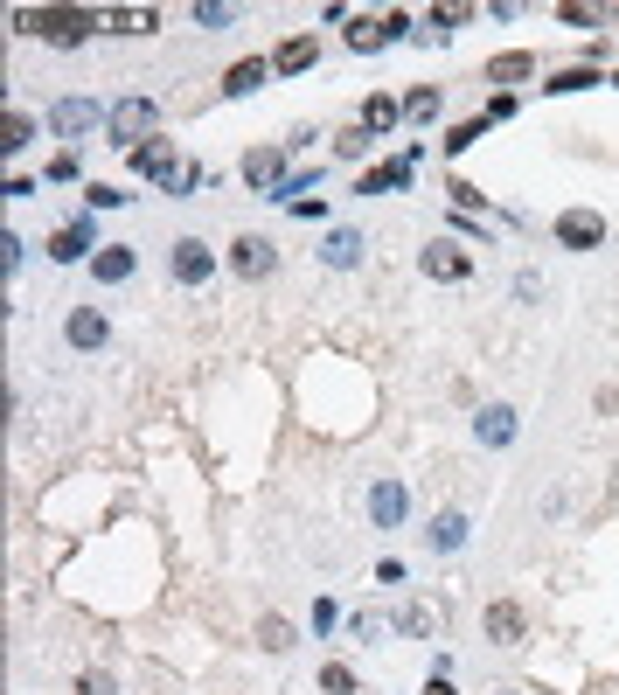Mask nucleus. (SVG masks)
Wrapping results in <instances>:
<instances>
[{"mask_svg":"<svg viewBox=\"0 0 619 695\" xmlns=\"http://www.w3.org/2000/svg\"><path fill=\"white\" fill-rule=\"evenodd\" d=\"M14 28H21V35H42V42H56V49H77L91 28H105V14H98V7H21Z\"/></svg>","mask_w":619,"mask_h":695,"instance_id":"nucleus-1","label":"nucleus"},{"mask_svg":"<svg viewBox=\"0 0 619 695\" xmlns=\"http://www.w3.org/2000/svg\"><path fill=\"white\" fill-rule=\"evenodd\" d=\"M154 126H160V112H154V98H119L112 112H105V133H112V146H147L154 139Z\"/></svg>","mask_w":619,"mask_h":695,"instance_id":"nucleus-2","label":"nucleus"},{"mask_svg":"<svg viewBox=\"0 0 619 695\" xmlns=\"http://www.w3.org/2000/svg\"><path fill=\"white\" fill-rule=\"evenodd\" d=\"M418 265H425V278H446V285H460V278L473 272V258H466V244H453V237H432Z\"/></svg>","mask_w":619,"mask_h":695,"instance_id":"nucleus-3","label":"nucleus"},{"mask_svg":"<svg viewBox=\"0 0 619 695\" xmlns=\"http://www.w3.org/2000/svg\"><path fill=\"white\" fill-rule=\"evenodd\" d=\"M167 265H174L181 285H202V278L216 272V251H209L202 237H174V258H167Z\"/></svg>","mask_w":619,"mask_h":695,"instance_id":"nucleus-4","label":"nucleus"},{"mask_svg":"<svg viewBox=\"0 0 619 695\" xmlns=\"http://www.w3.org/2000/svg\"><path fill=\"white\" fill-rule=\"evenodd\" d=\"M522 633H529V612H522L515 598H494V605H487V640H494V647H522Z\"/></svg>","mask_w":619,"mask_h":695,"instance_id":"nucleus-5","label":"nucleus"},{"mask_svg":"<svg viewBox=\"0 0 619 695\" xmlns=\"http://www.w3.org/2000/svg\"><path fill=\"white\" fill-rule=\"evenodd\" d=\"M599 237H606V223H599L592 209H564V216H557V244H571V251H599Z\"/></svg>","mask_w":619,"mask_h":695,"instance_id":"nucleus-6","label":"nucleus"},{"mask_svg":"<svg viewBox=\"0 0 619 695\" xmlns=\"http://www.w3.org/2000/svg\"><path fill=\"white\" fill-rule=\"evenodd\" d=\"M91 244H98V230H91V223L77 216V223H63V230L49 237V258H56V265H77V258L91 251Z\"/></svg>","mask_w":619,"mask_h":695,"instance_id":"nucleus-7","label":"nucleus"},{"mask_svg":"<svg viewBox=\"0 0 619 695\" xmlns=\"http://www.w3.org/2000/svg\"><path fill=\"white\" fill-rule=\"evenodd\" d=\"M49 126H56L63 139H77V133L98 126V105H91V98H63V105H49Z\"/></svg>","mask_w":619,"mask_h":695,"instance_id":"nucleus-8","label":"nucleus"},{"mask_svg":"<svg viewBox=\"0 0 619 695\" xmlns=\"http://www.w3.org/2000/svg\"><path fill=\"white\" fill-rule=\"evenodd\" d=\"M230 265H237L244 278H265L272 265H279V251H272L265 237H237V244H230Z\"/></svg>","mask_w":619,"mask_h":695,"instance_id":"nucleus-9","label":"nucleus"},{"mask_svg":"<svg viewBox=\"0 0 619 695\" xmlns=\"http://www.w3.org/2000/svg\"><path fill=\"white\" fill-rule=\"evenodd\" d=\"M91 272H98V285H126L133 278V244H98L91 251Z\"/></svg>","mask_w":619,"mask_h":695,"instance_id":"nucleus-10","label":"nucleus"},{"mask_svg":"<svg viewBox=\"0 0 619 695\" xmlns=\"http://www.w3.org/2000/svg\"><path fill=\"white\" fill-rule=\"evenodd\" d=\"M244 181H251V188H279V181H286V153H279V146L244 153Z\"/></svg>","mask_w":619,"mask_h":695,"instance_id":"nucleus-11","label":"nucleus"},{"mask_svg":"<svg viewBox=\"0 0 619 695\" xmlns=\"http://www.w3.org/2000/svg\"><path fill=\"white\" fill-rule=\"evenodd\" d=\"M63 334H70V348H105V334H112V327H105V313H98V306H77V313L63 320Z\"/></svg>","mask_w":619,"mask_h":695,"instance_id":"nucleus-12","label":"nucleus"},{"mask_svg":"<svg viewBox=\"0 0 619 695\" xmlns=\"http://www.w3.org/2000/svg\"><path fill=\"white\" fill-rule=\"evenodd\" d=\"M126 160H133V174H147V181H167V167H174L181 153H174L167 139H147V146H133Z\"/></svg>","mask_w":619,"mask_h":695,"instance_id":"nucleus-13","label":"nucleus"},{"mask_svg":"<svg viewBox=\"0 0 619 695\" xmlns=\"http://www.w3.org/2000/svg\"><path fill=\"white\" fill-rule=\"evenodd\" d=\"M265 77H272V63H265V56H244V63H230V70H223V91H230V98H251Z\"/></svg>","mask_w":619,"mask_h":695,"instance_id":"nucleus-14","label":"nucleus"},{"mask_svg":"<svg viewBox=\"0 0 619 695\" xmlns=\"http://www.w3.org/2000/svg\"><path fill=\"white\" fill-rule=\"evenodd\" d=\"M404 501H411V494H404L397 480H376V494H369V515H376V529H397V522H404Z\"/></svg>","mask_w":619,"mask_h":695,"instance_id":"nucleus-15","label":"nucleus"},{"mask_svg":"<svg viewBox=\"0 0 619 695\" xmlns=\"http://www.w3.org/2000/svg\"><path fill=\"white\" fill-rule=\"evenodd\" d=\"M313 56H320V42H313V35H293V42H279L272 70H279V77H300V70H313Z\"/></svg>","mask_w":619,"mask_h":695,"instance_id":"nucleus-16","label":"nucleus"},{"mask_svg":"<svg viewBox=\"0 0 619 695\" xmlns=\"http://www.w3.org/2000/svg\"><path fill=\"white\" fill-rule=\"evenodd\" d=\"M473 438H480V445H508V438H515V411H508V404H487V411L473 417Z\"/></svg>","mask_w":619,"mask_h":695,"instance_id":"nucleus-17","label":"nucleus"},{"mask_svg":"<svg viewBox=\"0 0 619 695\" xmlns=\"http://www.w3.org/2000/svg\"><path fill=\"white\" fill-rule=\"evenodd\" d=\"M105 28L112 35H147V28H160L154 7H105Z\"/></svg>","mask_w":619,"mask_h":695,"instance_id":"nucleus-18","label":"nucleus"},{"mask_svg":"<svg viewBox=\"0 0 619 695\" xmlns=\"http://www.w3.org/2000/svg\"><path fill=\"white\" fill-rule=\"evenodd\" d=\"M529 70H536V56H529V49H508V56L487 63V84H522Z\"/></svg>","mask_w":619,"mask_h":695,"instance_id":"nucleus-19","label":"nucleus"},{"mask_svg":"<svg viewBox=\"0 0 619 695\" xmlns=\"http://www.w3.org/2000/svg\"><path fill=\"white\" fill-rule=\"evenodd\" d=\"M397 119H404V98H383V91H376V98L362 105V126H369V133H390Z\"/></svg>","mask_w":619,"mask_h":695,"instance_id":"nucleus-20","label":"nucleus"},{"mask_svg":"<svg viewBox=\"0 0 619 695\" xmlns=\"http://www.w3.org/2000/svg\"><path fill=\"white\" fill-rule=\"evenodd\" d=\"M320 258H327V265H334V272H348V265H355V258H362V237H355V230H334V237H327V244H320Z\"/></svg>","mask_w":619,"mask_h":695,"instance_id":"nucleus-21","label":"nucleus"},{"mask_svg":"<svg viewBox=\"0 0 619 695\" xmlns=\"http://www.w3.org/2000/svg\"><path fill=\"white\" fill-rule=\"evenodd\" d=\"M202 181H209V174H202V160H174V167H167V181H160V188H167V195H195V188H202Z\"/></svg>","mask_w":619,"mask_h":695,"instance_id":"nucleus-22","label":"nucleus"},{"mask_svg":"<svg viewBox=\"0 0 619 695\" xmlns=\"http://www.w3.org/2000/svg\"><path fill=\"white\" fill-rule=\"evenodd\" d=\"M404 181H411V160H390V167L362 174V195H383V188H404Z\"/></svg>","mask_w":619,"mask_h":695,"instance_id":"nucleus-23","label":"nucleus"},{"mask_svg":"<svg viewBox=\"0 0 619 695\" xmlns=\"http://www.w3.org/2000/svg\"><path fill=\"white\" fill-rule=\"evenodd\" d=\"M425 536H432V550H460V543H466V515H439Z\"/></svg>","mask_w":619,"mask_h":695,"instance_id":"nucleus-24","label":"nucleus"},{"mask_svg":"<svg viewBox=\"0 0 619 695\" xmlns=\"http://www.w3.org/2000/svg\"><path fill=\"white\" fill-rule=\"evenodd\" d=\"M592 84H599V70H592V63H578V70H557L543 91H557V98H564V91H592Z\"/></svg>","mask_w":619,"mask_h":695,"instance_id":"nucleus-25","label":"nucleus"},{"mask_svg":"<svg viewBox=\"0 0 619 695\" xmlns=\"http://www.w3.org/2000/svg\"><path fill=\"white\" fill-rule=\"evenodd\" d=\"M404 119H418V126H425V119H439V91H432V84L404 91Z\"/></svg>","mask_w":619,"mask_h":695,"instance_id":"nucleus-26","label":"nucleus"},{"mask_svg":"<svg viewBox=\"0 0 619 695\" xmlns=\"http://www.w3.org/2000/svg\"><path fill=\"white\" fill-rule=\"evenodd\" d=\"M369 146H376V133H369V126H348V133H334V153H341V160H362Z\"/></svg>","mask_w":619,"mask_h":695,"instance_id":"nucleus-27","label":"nucleus"},{"mask_svg":"<svg viewBox=\"0 0 619 695\" xmlns=\"http://www.w3.org/2000/svg\"><path fill=\"white\" fill-rule=\"evenodd\" d=\"M397 626H404V633H439V605H404Z\"/></svg>","mask_w":619,"mask_h":695,"instance_id":"nucleus-28","label":"nucleus"},{"mask_svg":"<svg viewBox=\"0 0 619 695\" xmlns=\"http://www.w3.org/2000/svg\"><path fill=\"white\" fill-rule=\"evenodd\" d=\"M0 146H7V153H21V146H28V139H35V119H28V112H7V126H0Z\"/></svg>","mask_w":619,"mask_h":695,"instance_id":"nucleus-29","label":"nucleus"},{"mask_svg":"<svg viewBox=\"0 0 619 695\" xmlns=\"http://www.w3.org/2000/svg\"><path fill=\"white\" fill-rule=\"evenodd\" d=\"M84 202H91V209H126L133 195H119L112 181H91V188H84Z\"/></svg>","mask_w":619,"mask_h":695,"instance_id":"nucleus-30","label":"nucleus"},{"mask_svg":"<svg viewBox=\"0 0 619 695\" xmlns=\"http://www.w3.org/2000/svg\"><path fill=\"white\" fill-rule=\"evenodd\" d=\"M466 14H473V7H432V21H425V35H453V28H460Z\"/></svg>","mask_w":619,"mask_h":695,"instance_id":"nucleus-31","label":"nucleus"},{"mask_svg":"<svg viewBox=\"0 0 619 695\" xmlns=\"http://www.w3.org/2000/svg\"><path fill=\"white\" fill-rule=\"evenodd\" d=\"M320 689L327 695H355V675H348L341 661H327V668H320Z\"/></svg>","mask_w":619,"mask_h":695,"instance_id":"nucleus-32","label":"nucleus"},{"mask_svg":"<svg viewBox=\"0 0 619 695\" xmlns=\"http://www.w3.org/2000/svg\"><path fill=\"white\" fill-rule=\"evenodd\" d=\"M348 49H383V28L376 21H348Z\"/></svg>","mask_w":619,"mask_h":695,"instance_id":"nucleus-33","label":"nucleus"},{"mask_svg":"<svg viewBox=\"0 0 619 695\" xmlns=\"http://www.w3.org/2000/svg\"><path fill=\"white\" fill-rule=\"evenodd\" d=\"M480 133H487V119H466V126H453V133H446V153H466Z\"/></svg>","mask_w":619,"mask_h":695,"instance_id":"nucleus-34","label":"nucleus"},{"mask_svg":"<svg viewBox=\"0 0 619 695\" xmlns=\"http://www.w3.org/2000/svg\"><path fill=\"white\" fill-rule=\"evenodd\" d=\"M195 21H202V28H230V7H223V0H195Z\"/></svg>","mask_w":619,"mask_h":695,"instance_id":"nucleus-35","label":"nucleus"},{"mask_svg":"<svg viewBox=\"0 0 619 695\" xmlns=\"http://www.w3.org/2000/svg\"><path fill=\"white\" fill-rule=\"evenodd\" d=\"M265 647H272V654H286V647H293V626H286V619H279V612H272V619H265Z\"/></svg>","mask_w":619,"mask_h":695,"instance_id":"nucleus-36","label":"nucleus"},{"mask_svg":"<svg viewBox=\"0 0 619 695\" xmlns=\"http://www.w3.org/2000/svg\"><path fill=\"white\" fill-rule=\"evenodd\" d=\"M446 195H453V202H460V209H480V202H487V195H480V188H473V181H453V188H446Z\"/></svg>","mask_w":619,"mask_h":695,"instance_id":"nucleus-37","label":"nucleus"},{"mask_svg":"<svg viewBox=\"0 0 619 695\" xmlns=\"http://www.w3.org/2000/svg\"><path fill=\"white\" fill-rule=\"evenodd\" d=\"M376 28H383V42H397V35H404V28H411V21H404V14H397V7H390V14H376Z\"/></svg>","mask_w":619,"mask_h":695,"instance_id":"nucleus-38","label":"nucleus"},{"mask_svg":"<svg viewBox=\"0 0 619 695\" xmlns=\"http://www.w3.org/2000/svg\"><path fill=\"white\" fill-rule=\"evenodd\" d=\"M77 695H112V682H105V675H84V682H77Z\"/></svg>","mask_w":619,"mask_h":695,"instance_id":"nucleus-39","label":"nucleus"},{"mask_svg":"<svg viewBox=\"0 0 619 695\" xmlns=\"http://www.w3.org/2000/svg\"><path fill=\"white\" fill-rule=\"evenodd\" d=\"M425 695H453V689H446V675H432V682H425Z\"/></svg>","mask_w":619,"mask_h":695,"instance_id":"nucleus-40","label":"nucleus"}]
</instances>
